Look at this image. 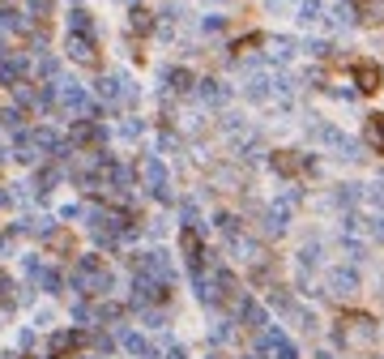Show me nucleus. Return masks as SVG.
Wrapping results in <instances>:
<instances>
[{
	"label": "nucleus",
	"mask_w": 384,
	"mask_h": 359,
	"mask_svg": "<svg viewBox=\"0 0 384 359\" xmlns=\"http://www.w3.org/2000/svg\"><path fill=\"white\" fill-rule=\"evenodd\" d=\"M354 82H358V90H363V94H376L380 82H384V73H380V64H372V60H358V64H354Z\"/></svg>",
	"instance_id": "4"
},
{
	"label": "nucleus",
	"mask_w": 384,
	"mask_h": 359,
	"mask_svg": "<svg viewBox=\"0 0 384 359\" xmlns=\"http://www.w3.org/2000/svg\"><path fill=\"white\" fill-rule=\"evenodd\" d=\"M68 17H73V30H82V35L90 30V13H86V9H73Z\"/></svg>",
	"instance_id": "17"
},
{
	"label": "nucleus",
	"mask_w": 384,
	"mask_h": 359,
	"mask_svg": "<svg viewBox=\"0 0 384 359\" xmlns=\"http://www.w3.org/2000/svg\"><path fill=\"white\" fill-rule=\"evenodd\" d=\"M269 94V82H265V77H252V82H248V98H265Z\"/></svg>",
	"instance_id": "15"
},
{
	"label": "nucleus",
	"mask_w": 384,
	"mask_h": 359,
	"mask_svg": "<svg viewBox=\"0 0 384 359\" xmlns=\"http://www.w3.org/2000/svg\"><path fill=\"white\" fill-rule=\"evenodd\" d=\"M261 355H265V359H295L291 342L282 338V329H265V333H261Z\"/></svg>",
	"instance_id": "3"
},
{
	"label": "nucleus",
	"mask_w": 384,
	"mask_h": 359,
	"mask_svg": "<svg viewBox=\"0 0 384 359\" xmlns=\"http://www.w3.org/2000/svg\"><path fill=\"white\" fill-rule=\"evenodd\" d=\"M372 338H376V321H372V317H363V313H346V317L338 321V342L358 347V342H372Z\"/></svg>",
	"instance_id": "1"
},
{
	"label": "nucleus",
	"mask_w": 384,
	"mask_h": 359,
	"mask_svg": "<svg viewBox=\"0 0 384 359\" xmlns=\"http://www.w3.org/2000/svg\"><path fill=\"white\" fill-rule=\"evenodd\" d=\"M354 17L363 26H384V0H354Z\"/></svg>",
	"instance_id": "6"
},
{
	"label": "nucleus",
	"mask_w": 384,
	"mask_h": 359,
	"mask_svg": "<svg viewBox=\"0 0 384 359\" xmlns=\"http://www.w3.org/2000/svg\"><path fill=\"white\" fill-rule=\"evenodd\" d=\"M201 98H210V103H222V98H226V90H222L218 82H201Z\"/></svg>",
	"instance_id": "13"
},
{
	"label": "nucleus",
	"mask_w": 384,
	"mask_h": 359,
	"mask_svg": "<svg viewBox=\"0 0 384 359\" xmlns=\"http://www.w3.org/2000/svg\"><path fill=\"white\" fill-rule=\"evenodd\" d=\"M333 26H338V30H346V26H354L358 17H354V5L350 0H338V5H333V17H329Z\"/></svg>",
	"instance_id": "11"
},
{
	"label": "nucleus",
	"mask_w": 384,
	"mask_h": 359,
	"mask_svg": "<svg viewBox=\"0 0 384 359\" xmlns=\"http://www.w3.org/2000/svg\"><path fill=\"white\" fill-rule=\"evenodd\" d=\"M68 56H73V60H82V64H86V60H94V39H86L82 30H73V35H68Z\"/></svg>",
	"instance_id": "9"
},
{
	"label": "nucleus",
	"mask_w": 384,
	"mask_h": 359,
	"mask_svg": "<svg viewBox=\"0 0 384 359\" xmlns=\"http://www.w3.org/2000/svg\"><path fill=\"white\" fill-rule=\"evenodd\" d=\"M179 248H184V256L192 265H201V240H196V231H184V236H179Z\"/></svg>",
	"instance_id": "12"
},
{
	"label": "nucleus",
	"mask_w": 384,
	"mask_h": 359,
	"mask_svg": "<svg viewBox=\"0 0 384 359\" xmlns=\"http://www.w3.org/2000/svg\"><path fill=\"white\" fill-rule=\"evenodd\" d=\"M329 287H338L333 295H350V291L358 287V278H354L350 270H333V274H329Z\"/></svg>",
	"instance_id": "10"
},
{
	"label": "nucleus",
	"mask_w": 384,
	"mask_h": 359,
	"mask_svg": "<svg viewBox=\"0 0 384 359\" xmlns=\"http://www.w3.org/2000/svg\"><path fill=\"white\" fill-rule=\"evenodd\" d=\"M286 214H291L286 201H277V205L265 210V231H269V236H282V231H286Z\"/></svg>",
	"instance_id": "8"
},
{
	"label": "nucleus",
	"mask_w": 384,
	"mask_h": 359,
	"mask_svg": "<svg viewBox=\"0 0 384 359\" xmlns=\"http://www.w3.org/2000/svg\"><path fill=\"white\" fill-rule=\"evenodd\" d=\"M273 171L277 175H299V171H312V163L303 159V154H295V150H273Z\"/></svg>",
	"instance_id": "2"
},
{
	"label": "nucleus",
	"mask_w": 384,
	"mask_h": 359,
	"mask_svg": "<svg viewBox=\"0 0 384 359\" xmlns=\"http://www.w3.org/2000/svg\"><path fill=\"white\" fill-rule=\"evenodd\" d=\"M30 13H35L39 21H47V13H51V0H30Z\"/></svg>",
	"instance_id": "18"
},
{
	"label": "nucleus",
	"mask_w": 384,
	"mask_h": 359,
	"mask_svg": "<svg viewBox=\"0 0 384 359\" xmlns=\"http://www.w3.org/2000/svg\"><path fill=\"white\" fill-rule=\"evenodd\" d=\"M171 82H175V90H192V73H188V69H175Z\"/></svg>",
	"instance_id": "16"
},
{
	"label": "nucleus",
	"mask_w": 384,
	"mask_h": 359,
	"mask_svg": "<svg viewBox=\"0 0 384 359\" xmlns=\"http://www.w3.org/2000/svg\"><path fill=\"white\" fill-rule=\"evenodd\" d=\"M133 30H137V35L154 30V21H149V13H145V9H133Z\"/></svg>",
	"instance_id": "14"
},
{
	"label": "nucleus",
	"mask_w": 384,
	"mask_h": 359,
	"mask_svg": "<svg viewBox=\"0 0 384 359\" xmlns=\"http://www.w3.org/2000/svg\"><path fill=\"white\" fill-rule=\"evenodd\" d=\"M363 141H367L376 154H384V116H367V120H363Z\"/></svg>",
	"instance_id": "7"
},
{
	"label": "nucleus",
	"mask_w": 384,
	"mask_h": 359,
	"mask_svg": "<svg viewBox=\"0 0 384 359\" xmlns=\"http://www.w3.org/2000/svg\"><path fill=\"white\" fill-rule=\"evenodd\" d=\"M141 175H145V189L154 197H167V171H163L158 159H141Z\"/></svg>",
	"instance_id": "5"
}]
</instances>
